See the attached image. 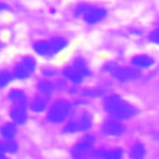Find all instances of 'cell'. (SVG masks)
I'll use <instances>...</instances> for the list:
<instances>
[{
  "mask_svg": "<svg viewBox=\"0 0 159 159\" xmlns=\"http://www.w3.org/2000/svg\"><path fill=\"white\" fill-rule=\"evenodd\" d=\"M93 144H94V138L92 135H87L83 139H81L72 148L73 159H87V154L92 149Z\"/></svg>",
  "mask_w": 159,
  "mask_h": 159,
  "instance_id": "7",
  "label": "cell"
},
{
  "mask_svg": "<svg viewBox=\"0 0 159 159\" xmlns=\"http://www.w3.org/2000/svg\"><path fill=\"white\" fill-rule=\"evenodd\" d=\"M5 149H6V153H15L17 150V143L12 139H9L5 142Z\"/></svg>",
  "mask_w": 159,
  "mask_h": 159,
  "instance_id": "22",
  "label": "cell"
},
{
  "mask_svg": "<svg viewBox=\"0 0 159 159\" xmlns=\"http://www.w3.org/2000/svg\"><path fill=\"white\" fill-rule=\"evenodd\" d=\"M62 76L65 78H67L71 83L73 84H81L82 81H83V77L82 75L73 67V66H67L62 70Z\"/></svg>",
  "mask_w": 159,
  "mask_h": 159,
  "instance_id": "13",
  "label": "cell"
},
{
  "mask_svg": "<svg viewBox=\"0 0 159 159\" xmlns=\"http://www.w3.org/2000/svg\"><path fill=\"white\" fill-rule=\"evenodd\" d=\"M72 111V104L67 99H58L53 102L47 112V119L51 123H62L70 116Z\"/></svg>",
  "mask_w": 159,
  "mask_h": 159,
  "instance_id": "2",
  "label": "cell"
},
{
  "mask_svg": "<svg viewBox=\"0 0 159 159\" xmlns=\"http://www.w3.org/2000/svg\"><path fill=\"white\" fill-rule=\"evenodd\" d=\"M149 41L154 45H159V27H157L149 34Z\"/></svg>",
  "mask_w": 159,
  "mask_h": 159,
  "instance_id": "23",
  "label": "cell"
},
{
  "mask_svg": "<svg viewBox=\"0 0 159 159\" xmlns=\"http://www.w3.org/2000/svg\"><path fill=\"white\" fill-rule=\"evenodd\" d=\"M0 159H7V158H5V157H2V158H0Z\"/></svg>",
  "mask_w": 159,
  "mask_h": 159,
  "instance_id": "28",
  "label": "cell"
},
{
  "mask_svg": "<svg viewBox=\"0 0 159 159\" xmlns=\"http://www.w3.org/2000/svg\"><path fill=\"white\" fill-rule=\"evenodd\" d=\"M0 50H1V41H0Z\"/></svg>",
  "mask_w": 159,
  "mask_h": 159,
  "instance_id": "29",
  "label": "cell"
},
{
  "mask_svg": "<svg viewBox=\"0 0 159 159\" xmlns=\"http://www.w3.org/2000/svg\"><path fill=\"white\" fill-rule=\"evenodd\" d=\"M101 130L103 134L108 135V137H119L125 132V127L124 124L117 119V118H108L102 123Z\"/></svg>",
  "mask_w": 159,
  "mask_h": 159,
  "instance_id": "6",
  "label": "cell"
},
{
  "mask_svg": "<svg viewBox=\"0 0 159 159\" xmlns=\"http://www.w3.org/2000/svg\"><path fill=\"white\" fill-rule=\"evenodd\" d=\"M36 60L31 56H26L24 57L14 68L12 71V77L19 80V81H24V80H27L31 73L36 70Z\"/></svg>",
  "mask_w": 159,
  "mask_h": 159,
  "instance_id": "3",
  "label": "cell"
},
{
  "mask_svg": "<svg viewBox=\"0 0 159 159\" xmlns=\"http://www.w3.org/2000/svg\"><path fill=\"white\" fill-rule=\"evenodd\" d=\"M106 16H107V10L106 9H103V7H91L83 15V20L88 25H96V24L101 22Z\"/></svg>",
  "mask_w": 159,
  "mask_h": 159,
  "instance_id": "9",
  "label": "cell"
},
{
  "mask_svg": "<svg viewBox=\"0 0 159 159\" xmlns=\"http://www.w3.org/2000/svg\"><path fill=\"white\" fill-rule=\"evenodd\" d=\"M55 73H56V71H53V70H43V75L47 76V77H51Z\"/></svg>",
  "mask_w": 159,
  "mask_h": 159,
  "instance_id": "26",
  "label": "cell"
},
{
  "mask_svg": "<svg viewBox=\"0 0 159 159\" xmlns=\"http://www.w3.org/2000/svg\"><path fill=\"white\" fill-rule=\"evenodd\" d=\"M10 117L12 123L24 124L27 119V103H17L12 104L10 109Z\"/></svg>",
  "mask_w": 159,
  "mask_h": 159,
  "instance_id": "8",
  "label": "cell"
},
{
  "mask_svg": "<svg viewBox=\"0 0 159 159\" xmlns=\"http://www.w3.org/2000/svg\"><path fill=\"white\" fill-rule=\"evenodd\" d=\"M32 48H34V51H35L39 56H41V57L50 58V57H52V56L56 55V52H55V50L52 48L50 41H36V42H34Z\"/></svg>",
  "mask_w": 159,
  "mask_h": 159,
  "instance_id": "10",
  "label": "cell"
},
{
  "mask_svg": "<svg viewBox=\"0 0 159 159\" xmlns=\"http://www.w3.org/2000/svg\"><path fill=\"white\" fill-rule=\"evenodd\" d=\"M50 43H51L52 48L55 50L56 55H57L58 52H61L62 50H65V48L68 46V41H67L66 39L61 37V36H56V37H52V39L50 40Z\"/></svg>",
  "mask_w": 159,
  "mask_h": 159,
  "instance_id": "18",
  "label": "cell"
},
{
  "mask_svg": "<svg viewBox=\"0 0 159 159\" xmlns=\"http://www.w3.org/2000/svg\"><path fill=\"white\" fill-rule=\"evenodd\" d=\"M81 75H82V77L84 78V77H88L89 75H91V71H89V67H88V65H87V62L82 58V57H76L75 60H73V65H72Z\"/></svg>",
  "mask_w": 159,
  "mask_h": 159,
  "instance_id": "14",
  "label": "cell"
},
{
  "mask_svg": "<svg viewBox=\"0 0 159 159\" xmlns=\"http://www.w3.org/2000/svg\"><path fill=\"white\" fill-rule=\"evenodd\" d=\"M91 9V6L88 4H82V5H78L77 9H76V15H80V16H83L88 10Z\"/></svg>",
  "mask_w": 159,
  "mask_h": 159,
  "instance_id": "24",
  "label": "cell"
},
{
  "mask_svg": "<svg viewBox=\"0 0 159 159\" xmlns=\"http://www.w3.org/2000/svg\"><path fill=\"white\" fill-rule=\"evenodd\" d=\"M130 159H144L145 158V148L142 143H135L132 145L129 152Z\"/></svg>",
  "mask_w": 159,
  "mask_h": 159,
  "instance_id": "17",
  "label": "cell"
},
{
  "mask_svg": "<svg viewBox=\"0 0 159 159\" xmlns=\"http://www.w3.org/2000/svg\"><path fill=\"white\" fill-rule=\"evenodd\" d=\"M37 88H39V91H40L41 94H45V96H48V97H50V94H51V93L53 92V89H55V86H53L52 82H50V81H47V80H42V81L39 82Z\"/></svg>",
  "mask_w": 159,
  "mask_h": 159,
  "instance_id": "19",
  "label": "cell"
},
{
  "mask_svg": "<svg viewBox=\"0 0 159 159\" xmlns=\"http://www.w3.org/2000/svg\"><path fill=\"white\" fill-rule=\"evenodd\" d=\"M5 10H9V6L6 4H4V2H0V12H2Z\"/></svg>",
  "mask_w": 159,
  "mask_h": 159,
  "instance_id": "27",
  "label": "cell"
},
{
  "mask_svg": "<svg viewBox=\"0 0 159 159\" xmlns=\"http://www.w3.org/2000/svg\"><path fill=\"white\" fill-rule=\"evenodd\" d=\"M91 127H92V117L89 113L84 112L78 119L70 122L63 130L66 133H78V132H86Z\"/></svg>",
  "mask_w": 159,
  "mask_h": 159,
  "instance_id": "5",
  "label": "cell"
},
{
  "mask_svg": "<svg viewBox=\"0 0 159 159\" xmlns=\"http://www.w3.org/2000/svg\"><path fill=\"white\" fill-rule=\"evenodd\" d=\"M6 153V149H5V143L0 142V158H2Z\"/></svg>",
  "mask_w": 159,
  "mask_h": 159,
  "instance_id": "25",
  "label": "cell"
},
{
  "mask_svg": "<svg viewBox=\"0 0 159 159\" xmlns=\"http://www.w3.org/2000/svg\"><path fill=\"white\" fill-rule=\"evenodd\" d=\"M104 109L113 118L119 120H127L138 114L135 106L124 101L119 94H109L104 98Z\"/></svg>",
  "mask_w": 159,
  "mask_h": 159,
  "instance_id": "1",
  "label": "cell"
},
{
  "mask_svg": "<svg viewBox=\"0 0 159 159\" xmlns=\"http://www.w3.org/2000/svg\"><path fill=\"white\" fill-rule=\"evenodd\" d=\"M113 78H116L119 82H129V81H134L137 78H139L140 72L139 70L134 68L133 66H114L113 70L111 71Z\"/></svg>",
  "mask_w": 159,
  "mask_h": 159,
  "instance_id": "4",
  "label": "cell"
},
{
  "mask_svg": "<svg viewBox=\"0 0 159 159\" xmlns=\"http://www.w3.org/2000/svg\"><path fill=\"white\" fill-rule=\"evenodd\" d=\"M47 107H48V96H45V94H41V93L36 94L30 102L31 111H34L36 113L43 112Z\"/></svg>",
  "mask_w": 159,
  "mask_h": 159,
  "instance_id": "11",
  "label": "cell"
},
{
  "mask_svg": "<svg viewBox=\"0 0 159 159\" xmlns=\"http://www.w3.org/2000/svg\"><path fill=\"white\" fill-rule=\"evenodd\" d=\"M14 77H12V73H10L9 71H0V88H4V87H6L10 82H11V80H12Z\"/></svg>",
  "mask_w": 159,
  "mask_h": 159,
  "instance_id": "20",
  "label": "cell"
},
{
  "mask_svg": "<svg viewBox=\"0 0 159 159\" xmlns=\"http://www.w3.org/2000/svg\"><path fill=\"white\" fill-rule=\"evenodd\" d=\"M9 99L12 104H17V103H27L26 99V93L22 89H11L9 92Z\"/></svg>",
  "mask_w": 159,
  "mask_h": 159,
  "instance_id": "15",
  "label": "cell"
},
{
  "mask_svg": "<svg viewBox=\"0 0 159 159\" xmlns=\"http://www.w3.org/2000/svg\"><path fill=\"white\" fill-rule=\"evenodd\" d=\"M123 157V150L119 149V148H116V149H112L109 152H106L103 158L104 159H122Z\"/></svg>",
  "mask_w": 159,
  "mask_h": 159,
  "instance_id": "21",
  "label": "cell"
},
{
  "mask_svg": "<svg viewBox=\"0 0 159 159\" xmlns=\"http://www.w3.org/2000/svg\"><path fill=\"white\" fill-rule=\"evenodd\" d=\"M130 63H132V66H133L134 68L142 70V68H149V67H152V66L154 65V60H153L149 55L142 53V55H135V56L132 58Z\"/></svg>",
  "mask_w": 159,
  "mask_h": 159,
  "instance_id": "12",
  "label": "cell"
},
{
  "mask_svg": "<svg viewBox=\"0 0 159 159\" xmlns=\"http://www.w3.org/2000/svg\"><path fill=\"white\" fill-rule=\"evenodd\" d=\"M0 134L6 140L12 139L15 137V134H16V124L15 123H5V124H2L1 128H0Z\"/></svg>",
  "mask_w": 159,
  "mask_h": 159,
  "instance_id": "16",
  "label": "cell"
}]
</instances>
